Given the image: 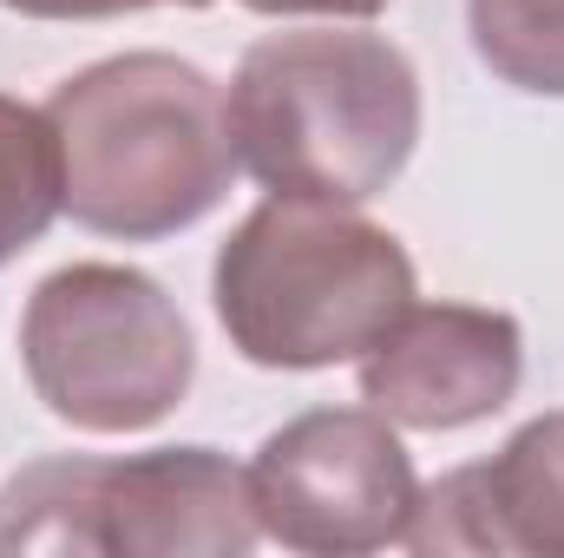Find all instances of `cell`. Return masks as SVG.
Wrapping results in <instances>:
<instances>
[{"instance_id": "obj_1", "label": "cell", "mask_w": 564, "mask_h": 558, "mask_svg": "<svg viewBox=\"0 0 564 558\" xmlns=\"http://www.w3.org/2000/svg\"><path fill=\"white\" fill-rule=\"evenodd\" d=\"M46 119L73 224L119 244H158L204 224L243 171L224 86L177 53H119L59 79Z\"/></svg>"}, {"instance_id": "obj_2", "label": "cell", "mask_w": 564, "mask_h": 558, "mask_svg": "<svg viewBox=\"0 0 564 558\" xmlns=\"http://www.w3.org/2000/svg\"><path fill=\"white\" fill-rule=\"evenodd\" d=\"M224 112L237 164L270 197L368 204L421 144V79L381 33L302 26L257 40L237 60Z\"/></svg>"}, {"instance_id": "obj_3", "label": "cell", "mask_w": 564, "mask_h": 558, "mask_svg": "<svg viewBox=\"0 0 564 558\" xmlns=\"http://www.w3.org/2000/svg\"><path fill=\"white\" fill-rule=\"evenodd\" d=\"M210 302L230 348L257 368L361 362L414 302V257L355 204L270 197L217 250Z\"/></svg>"}, {"instance_id": "obj_4", "label": "cell", "mask_w": 564, "mask_h": 558, "mask_svg": "<svg viewBox=\"0 0 564 558\" xmlns=\"http://www.w3.org/2000/svg\"><path fill=\"white\" fill-rule=\"evenodd\" d=\"M257 539L250 466L217 447L59 453L0 486V558H243Z\"/></svg>"}, {"instance_id": "obj_5", "label": "cell", "mask_w": 564, "mask_h": 558, "mask_svg": "<svg viewBox=\"0 0 564 558\" xmlns=\"http://www.w3.org/2000/svg\"><path fill=\"white\" fill-rule=\"evenodd\" d=\"M20 362L40 408L79 433H144L184 408L197 342L164 282L126 264H66L33 282Z\"/></svg>"}, {"instance_id": "obj_6", "label": "cell", "mask_w": 564, "mask_h": 558, "mask_svg": "<svg viewBox=\"0 0 564 558\" xmlns=\"http://www.w3.org/2000/svg\"><path fill=\"white\" fill-rule=\"evenodd\" d=\"M250 500L263 539L308 558H355L408 546L421 480L375 408H308L276 427L250 460Z\"/></svg>"}, {"instance_id": "obj_7", "label": "cell", "mask_w": 564, "mask_h": 558, "mask_svg": "<svg viewBox=\"0 0 564 558\" xmlns=\"http://www.w3.org/2000/svg\"><path fill=\"white\" fill-rule=\"evenodd\" d=\"M525 375V335L506 309L408 302L394 329L361 355V401L394 427L453 433L492 420Z\"/></svg>"}, {"instance_id": "obj_8", "label": "cell", "mask_w": 564, "mask_h": 558, "mask_svg": "<svg viewBox=\"0 0 564 558\" xmlns=\"http://www.w3.org/2000/svg\"><path fill=\"white\" fill-rule=\"evenodd\" d=\"M408 552L564 558V415L525 420L492 460L453 466L440 486H426Z\"/></svg>"}, {"instance_id": "obj_9", "label": "cell", "mask_w": 564, "mask_h": 558, "mask_svg": "<svg viewBox=\"0 0 564 558\" xmlns=\"http://www.w3.org/2000/svg\"><path fill=\"white\" fill-rule=\"evenodd\" d=\"M59 211H66V171L53 119L0 93V270L20 250H33Z\"/></svg>"}, {"instance_id": "obj_10", "label": "cell", "mask_w": 564, "mask_h": 558, "mask_svg": "<svg viewBox=\"0 0 564 558\" xmlns=\"http://www.w3.org/2000/svg\"><path fill=\"white\" fill-rule=\"evenodd\" d=\"M466 26L492 79L564 99V0H466Z\"/></svg>"}, {"instance_id": "obj_11", "label": "cell", "mask_w": 564, "mask_h": 558, "mask_svg": "<svg viewBox=\"0 0 564 558\" xmlns=\"http://www.w3.org/2000/svg\"><path fill=\"white\" fill-rule=\"evenodd\" d=\"M0 7L26 20H112V13H144L158 0H0Z\"/></svg>"}, {"instance_id": "obj_12", "label": "cell", "mask_w": 564, "mask_h": 558, "mask_svg": "<svg viewBox=\"0 0 564 558\" xmlns=\"http://www.w3.org/2000/svg\"><path fill=\"white\" fill-rule=\"evenodd\" d=\"M243 7L270 20H375L388 0H243Z\"/></svg>"}]
</instances>
